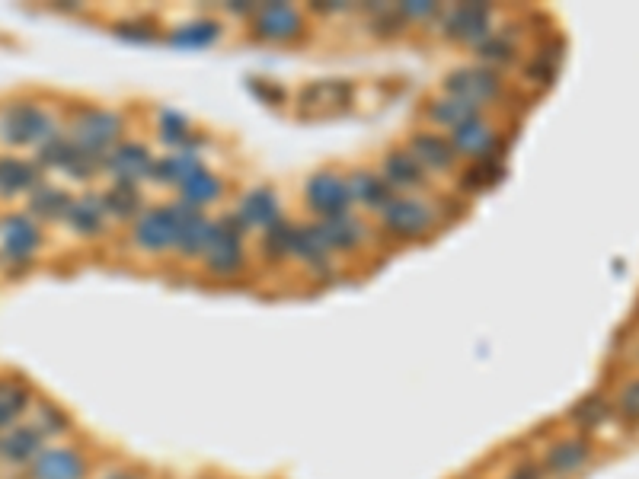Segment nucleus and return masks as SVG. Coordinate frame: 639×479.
<instances>
[{
    "mask_svg": "<svg viewBox=\"0 0 639 479\" xmlns=\"http://www.w3.org/2000/svg\"><path fill=\"white\" fill-rule=\"evenodd\" d=\"M454 218L448 211V198L441 192H419V195H397L393 202L374 218L378 230L393 243H422L435 237L441 227Z\"/></svg>",
    "mask_w": 639,
    "mask_h": 479,
    "instance_id": "obj_1",
    "label": "nucleus"
},
{
    "mask_svg": "<svg viewBox=\"0 0 639 479\" xmlns=\"http://www.w3.org/2000/svg\"><path fill=\"white\" fill-rule=\"evenodd\" d=\"M250 227L237 218L234 208H224L215 214V227H211V240L199 259V266L215 282H237V278L250 269L253 250H250Z\"/></svg>",
    "mask_w": 639,
    "mask_h": 479,
    "instance_id": "obj_2",
    "label": "nucleus"
},
{
    "mask_svg": "<svg viewBox=\"0 0 639 479\" xmlns=\"http://www.w3.org/2000/svg\"><path fill=\"white\" fill-rule=\"evenodd\" d=\"M438 90L464 99V103L477 106V109L499 112V106H505V99H509V80L493 68L467 61V64H457V68H451L445 77H441Z\"/></svg>",
    "mask_w": 639,
    "mask_h": 479,
    "instance_id": "obj_3",
    "label": "nucleus"
},
{
    "mask_svg": "<svg viewBox=\"0 0 639 479\" xmlns=\"http://www.w3.org/2000/svg\"><path fill=\"white\" fill-rule=\"evenodd\" d=\"M502 26V10L493 4H451L441 7L432 29L448 45L457 48H477Z\"/></svg>",
    "mask_w": 639,
    "mask_h": 479,
    "instance_id": "obj_4",
    "label": "nucleus"
},
{
    "mask_svg": "<svg viewBox=\"0 0 639 479\" xmlns=\"http://www.w3.org/2000/svg\"><path fill=\"white\" fill-rule=\"evenodd\" d=\"M125 131H128V119H125V112L119 109H80L71 125L64 128V135H68V141L74 147H80L84 154L90 157H106L112 147H116L122 138H125Z\"/></svg>",
    "mask_w": 639,
    "mask_h": 479,
    "instance_id": "obj_5",
    "label": "nucleus"
},
{
    "mask_svg": "<svg viewBox=\"0 0 639 479\" xmlns=\"http://www.w3.org/2000/svg\"><path fill=\"white\" fill-rule=\"evenodd\" d=\"M61 125L55 122V115L48 112L39 103H10L0 109V141L10 144V147H39L48 144L52 138L61 135Z\"/></svg>",
    "mask_w": 639,
    "mask_h": 479,
    "instance_id": "obj_6",
    "label": "nucleus"
},
{
    "mask_svg": "<svg viewBox=\"0 0 639 479\" xmlns=\"http://www.w3.org/2000/svg\"><path fill=\"white\" fill-rule=\"evenodd\" d=\"M250 39L262 45H291L310 36V13L294 4H259L253 20L247 23Z\"/></svg>",
    "mask_w": 639,
    "mask_h": 479,
    "instance_id": "obj_7",
    "label": "nucleus"
},
{
    "mask_svg": "<svg viewBox=\"0 0 639 479\" xmlns=\"http://www.w3.org/2000/svg\"><path fill=\"white\" fill-rule=\"evenodd\" d=\"M291 266H298L310 278V282H317V285H330L333 278H339L342 259L330 250V243L323 240L317 221L298 218V227H294Z\"/></svg>",
    "mask_w": 639,
    "mask_h": 479,
    "instance_id": "obj_8",
    "label": "nucleus"
},
{
    "mask_svg": "<svg viewBox=\"0 0 639 479\" xmlns=\"http://www.w3.org/2000/svg\"><path fill=\"white\" fill-rule=\"evenodd\" d=\"M301 202L310 221L336 218L342 211H352V195H349V176L339 167H320L314 170L301 186Z\"/></svg>",
    "mask_w": 639,
    "mask_h": 479,
    "instance_id": "obj_9",
    "label": "nucleus"
},
{
    "mask_svg": "<svg viewBox=\"0 0 639 479\" xmlns=\"http://www.w3.org/2000/svg\"><path fill=\"white\" fill-rule=\"evenodd\" d=\"M451 147L457 151L464 163H477L486 157H505L509 154V144H505V131L496 119V112L477 115V119L464 122L461 128H454L448 135Z\"/></svg>",
    "mask_w": 639,
    "mask_h": 479,
    "instance_id": "obj_10",
    "label": "nucleus"
},
{
    "mask_svg": "<svg viewBox=\"0 0 639 479\" xmlns=\"http://www.w3.org/2000/svg\"><path fill=\"white\" fill-rule=\"evenodd\" d=\"M317 227L336 256H362L378 243V234H381L378 224L355 208L336 214V218H323V221H317Z\"/></svg>",
    "mask_w": 639,
    "mask_h": 479,
    "instance_id": "obj_11",
    "label": "nucleus"
},
{
    "mask_svg": "<svg viewBox=\"0 0 639 479\" xmlns=\"http://www.w3.org/2000/svg\"><path fill=\"white\" fill-rule=\"evenodd\" d=\"M170 214H173V256L179 262H199L205 246L211 240V227H215V214L192 208L186 202L173 198L170 202Z\"/></svg>",
    "mask_w": 639,
    "mask_h": 479,
    "instance_id": "obj_12",
    "label": "nucleus"
},
{
    "mask_svg": "<svg viewBox=\"0 0 639 479\" xmlns=\"http://www.w3.org/2000/svg\"><path fill=\"white\" fill-rule=\"evenodd\" d=\"M173 214H170V202L160 205H147L135 221L128 224V243L131 250L141 256H170L173 253Z\"/></svg>",
    "mask_w": 639,
    "mask_h": 479,
    "instance_id": "obj_13",
    "label": "nucleus"
},
{
    "mask_svg": "<svg viewBox=\"0 0 639 479\" xmlns=\"http://www.w3.org/2000/svg\"><path fill=\"white\" fill-rule=\"evenodd\" d=\"M378 173L384 176V183L397 195H419V192H438V183L422 170V163L406 151V144H390L387 151L378 157Z\"/></svg>",
    "mask_w": 639,
    "mask_h": 479,
    "instance_id": "obj_14",
    "label": "nucleus"
},
{
    "mask_svg": "<svg viewBox=\"0 0 639 479\" xmlns=\"http://www.w3.org/2000/svg\"><path fill=\"white\" fill-rule=\"evenodd\" d=\"M154 147L141 138H122L112 151L103 157V176L112 183H128V186H147L154 170Z\"/></svg>",
    "mask_w": 639,
    "mask_h": 479,
    "instance_id": "obj_15",
    "label": "nucleus"
},
{
    "mask_svg": "<svg viewBox=\"0 0 639 479\" xmlns=\"http://www.w3.org/2000/svg\"><path fill=\"white\" fill-rule=\"evenodd\" d=\"M406 144V151L413 154L419 163H422V170L429 173L432 179L438 176H457L464 167V160L457 157V151L451 147L448 135H441V131H432V128H413L409 135L403 138Z\"/></svg>",
    "mask_w": 639,
    "mask_h": 479,
    "instance_id": "obj_16",
    "label": "nucleus"
},
{
    "mask_svg": "<svg viewBox=\"0 0 639 479\" xmlns=\"http://www.w3.org/2000/svg\"><path fill=\"white\" fill-rule=\"evenodd\" d=\"M234 211H237V218L250 227V234L256 237L259 230H266V227H272L275 221L285 218V202H282V192H278L275 186L256 183V186L243 189V192L237 195Z\"/></svg>",
    "mask_w": 639,
    "mask_h": 479,
    "instance_id": "obj_17",
    "label": "nucleus"
},
{
    "mask_svg": "<svg viewBox=\"0 0 639 479\" xmlns=\"http://www.w3.org/2000/svg\"><path fill=\"white\" fill-rule=\"evenodd\" d=\"M346 176H349V195H352L355 211H362L371 221L397 198V192L384 183V176L378 173V167H371V163H355V167L346 170Z\"/></svg>",
    "mask_w": 639,
    "mask_h": 479,
    "instance_id": "obj_18",
    "label": "nucleus"
},
{
    "mask_svg": "<svg viewBox=\"0 0 639 479\" xmlns=\"http://www.w3.org/2000/svg\"><path fill=\"white\" fill-rule=\"evenodd\" d=\"M205 138L202 141H195L189 147H176V151H167V154H157L154 160V170H151V183L147 186H170L176 189L179 183H186V179L192 173H199L205 170L208 163H205Z\"/></svg>",
    "mask_w": 639,
    "mask_h": 479,
    "instance_id": "obj_19",
    "label": "nucleus"
},
{
    "mask_svg": "<svg viewBox=\"0 0 639 479\" xmlns=\"http://www.w3.org/2000/svg\"><path fill=\"white\" fill-rule=\"evenodd\" d=\"M419 112H422V125L432 128V131H441V135H451V131L461 128L464 122L477 119V115H486V109H477V106L464 103V99L448 96L441 90H435L432 96H425Z\"/></svg>",
    "mask_w": 639,
    "mask_h": 479,
    "instance_id": "obj_20",
    "label": "nucleus"
},
{
    "mask_svg": "<svg viewBox=\"0 0 639 479\" xmlns=\"http://www.w3.org/2000/svg\"><path fill=\"white\" fill-rule=\"evenodd\" d=\"M90 460L87 454L74 448V444H55L45 448L36 460L29 464L32 479H87Z\"/></svg>",
    "mask_w": 639,
    "mask_h": 479,
    "instance_id": "obj_21",
    "label": "nucleus"
},
{
    "mask_svg": "<svg viewBox=\"0 0 639 479\" xmlns=\"http://www.w3.org/2000/svg\"><path fill=\"white\" fill-rule=\"evenodd\" d=\"M470 55L477 64H483V68H493L499 74L512 71L515 64H521V36L518 29L512 23H502L493 36L483 39L477 48H470Z\"/></svg>",
    "mask_w": 639,
    "mask_h": 479,
    "instance_id": "obj_22",
    "label": "nucleus"
},
{
    "mask_svg": "<svg viewBox=\"0 0 639 479\" xmlns=\"http://www.w3.org/2000/svg\"><path fill=\"white\" fill-rule=\"evenodd\" d=\"M39 243H42V230L29 214H7V218L0 221V250H4V259L29 262L36 256Z\"/></svg>",
    "mask_w": 639,
    "mask_h": 479,
    "instance_id": "obj_23",
    "label": "nucleus"
},
{
    "mask_svg": "<svg viewBox=\"0 0 639 479\" xmlns=\"http://www.w3.org/2000/svg\"><path fill=\"white\" fill-rule=\"evenodd\" d=\"M45 441L48 432L39 422H20L13 425L10 432L0 435V457L7 460V464H32L42 451H45Z\"/></svg>",
    "mask_w": 639,
    "mask_h": 479,
    "instance_id": "obj_24",
    "label": "nucleus"
},
{
    "mask_svg": "<svg viewBox=\"0 0 639 479\" xmlns=\"http://www.w3.org/2000/svg\"><path fill=\"white\" fill-rule=\"evenodd\" d=\"M64 224H68L77 237H103V230L109 227L103 192L74 195L71 205H68V214H64Z\"/></svg>",
    "mask_w": 639,
    "mask_h": 479,
    "instance_id": "obj_25",
    "label": "nucleus"
},
{
    "mask_svg": "<svg viewBox=\"0 0 639 479\" xmlns=\"http://www.w3.org/2000/svg\"><path fill=\"white\" fill-rule=\"evenodd\" d=\"M588 460H592V444L585 438H560L547 448L544 460H540V470H544V476H572Z\"/></svg>",
    "mask_w": 639,
    "mask_h": 479,
    "instance_id": "obj_26",
    "label": "nucleus"
},
{
    "mask_svg": "<svg viewBox=\"0 0 639 479\" xmlns=\"http://www.w3.org/2000/svg\"><path fill=\"white\" fill-rule=\"evenodd\" d=\"M294 227H298V218L285 214L282 221H275L272 227L259 230V234H256V253H259V259L269 262V266H291Z\"/></svg>",
    "mask_w": 639,
    "mask_h": 479,
    "instance_id": "obj_27",
    "label": "nucleus"
},
{
    "mask_svg": "<svg viewBox=\"0 0 639 479\" xmlns=\"http://www.w3.org/2000/svg\"><path fill=\"white\" fill-rule=\"evenodd\" d=\"M224 195H227V179L221 173H211L208 167L199 170V173H192L186 183L176 186L179 202H186L192 208H202V211H211L215 205H221Z\"/></svg>",
    "mask_w": 639,
    "mask_h": 479,
    "instance_id": "obj_28",
    "label": "nucleus"
},
{
    "mask_svg": "<svg viewBox=\"0 0 639 479\" xmlns=\"http://www.w3.org/2000/svg\"><path fill=\"white\" fill-rule=\"evenodd\" d=\"M221 36H224V23L211 20V16H205V13L192 16V20H186V23H176V26L163 29V39H167L170 45H179V48H205L211 42H218Z\"/></svg>",
    "mask_w": 639,
    "mask_h": 479,
    "instance_id": "obj_29",
    "label": "nucleus"
},
{
    "mask_svg": "<svg viewBox=\"0 0 639 479\" xmlns=\"http://www.w3.org/2000/svg\"><path fill=\"white\" fill-rule=\"evenodd\" d=\"M103 205L109 221L119 224H131L138 214L147 208V195L144 186H128V183H109V189H103Z\"/></svg>",
    "mask_w": 639,
    "mask_h": 479,
    "instance_id": "obj_30",
    "label": "nucleus"
},
{
    "mask_svg": "<svg viewBox=\"0 0 639 479\" xmlns=\"http://www.w3.org/2000/svg\"><path fill=\"white\" fill-rule=\"evenodd\" d=\"M42 186L39 163H29L23 157H0V195H23L36 192Z\"/></svg>",
    "mask_w": 639,
    "mask_h": 479,
    "instance_id": "obj_31",
    "label": "nucleus"
},
{
    "mask_svg": "<svg viewBox=\"0 0 639 479\" xmlns=\"http://www.w3.org/2000/svg\"><path fill=\"white\" fill-rule=\"evenodd\" d=\"M154 131H157V138L167 144V151H176V147H189V144L205 138L202 131H195V125L186 119L183 112H176V109H157Z\"/></svg>",
    "mask_w": 639,
    "mask_h": 479,
    "instance_id": "obj_32",
    "label": "nucleus"
},
{
    "mask_svg": "<svg viewBox=\"0 0 639 479\" xmlns=\"http://www.w3.org/2000/svg\"><path fill=\"white\" fill-rule=\"evenodd\" d=\"M502 170H505V157H486V160H477V163H464L461 173H457V189H461L467 198L470 195H480L486 189H493L499 179H502Z\"/></svg>",
    "mask_w": 639,
    "mask_h": 479,
    "instance_id": "obj_33",
    "label": "nucleus"
},
{
    "mask_svg": "<svg viewBox=\"0 0 639 479\" xmlns=\"http://www.w3.org/2000/svg\"><path fill=\"white\" fill-rule=\"evenodd\" d=\"M29 400L32 393L20 377H0V432H10L13 425H20Z\"/></svg>",
    "mask_w": 639,
    "mask_h": 479,
    "instance_id": "obj_34",
    "label": "nucleus"
},
{
    "mask_svg": "<svg viewBox=\"0 0 639 479\" xmlns=\"http://www.w3.org/2000/svg\"><path fill=\"white\" fill-rule=\"evenodd\" d=\"M71 192H64L61 186H52V183H42L36 192H29V208L36 218L42 221H64V214H68V205H71Z\"/></svg>",
    "mask_w": 639,
    "mask_h": 479,
    "instance_id": "obj_35",
    "label": "nucleus"
},
{
    "mask_svg": "<svg viewBox=\"0 0 639 479\" xmlns=\"http://www.w3.org/2000/svg\"><path fill=\"white\" fill-rule=\"evenodd\" d=\"M358 13L368 16V32L374 39H400L403 32L409 29L397 10H393V4H378V7H358Z\"/></svg>",
    "mask_w": 639,
    "mask_h": 479,
    "instance_id": "obj_36",
    "label": "nucleus"
},
{
    "mask_svg": "<svg viewBox=\"0 0 639 479\" xmlns=\"http://www.w3.org/2000/svg\"><path fill=\"white\" fill-rule=\"evenodd\" d=\"M112 32L122 39H131V42H157L163 39V29L154 23V20H147V16H138V20H122L112 26Z\"/></svg>",
    "mask_w": 639,
    "mask_h": 479,
    "instance_id": "obj_37",
    "label": "nucleus"
},
{
    "mask_svg": "<svg viewBox=\"0 0 639 479\" xmlns=\"http://www.w3.org/2000/svg\"><path fill=\"white\" fill-rule=\"evenodd\" d=\"M572 422L585 428V432H592V428L608 422V403H604L601 396H588V400H582L576 409H572Z\"/></svg>",
    "mask_w": 639,
    "mask_h": 479,
    "instance_id": "obj_38",
    "label": "nucleus"
},
{
    "mask_svg": "<svg viewBox=\"0 0 639 479\" xmlns=\"http://www.w3.org/2000/svg\"><path fill=\"white\" fill-rule=\"evenodd\" d=\"M397 16L406 26H432L441 13V4H419V0H409V4H393Z\"/></svg>",
    "mask_w": 639,
    "mask_h": 479,
    "instance_id": "obj_39",
    "label": "nucleus"
},
{
    "mask_svg": "<svg viewBox=\"0 0 639 479\" xmlns=\"http://www.w3.org/2000/svg\"><path fill=\"white\" fill-rule=\"evenodd\" d=\"M617 412L630 422H639V381L627 384L617 396Z\"/></svg>",
    "mask_w": 639,
    "mask_h": 479,
    "instance_id": "obj_40",
    "label": "nucleus"
},
{
    "mask_svg": "<svg viewBox=\"0 0 639 479\" xmlns=\"http://www.w3.org/2000/svg\"><path fill=\"white\" fill-rule=\"evenodd\" d=\"M106 479H147V473L138 470V467H116Z\"/></svg>",
    "mask_w": 639,
    "mask_h": 479,
    "instance_id": "obj_41",
    "label": "nucleus"
},
{
    "mask_svg": "<svg viewBox=\"0 0 639 479\" xmlns=\"http://www.w3.org/2000/svg\"><path fill=\"white\" fill-rule=\"evenodd\" d=\"M509 479H515V476H509Z\"/></svg>",
    "mask_w": 639,
    "mask_h": 479,
    "instance_id": "obj_42",
    "label": "nucleus"
}]
</instances>
